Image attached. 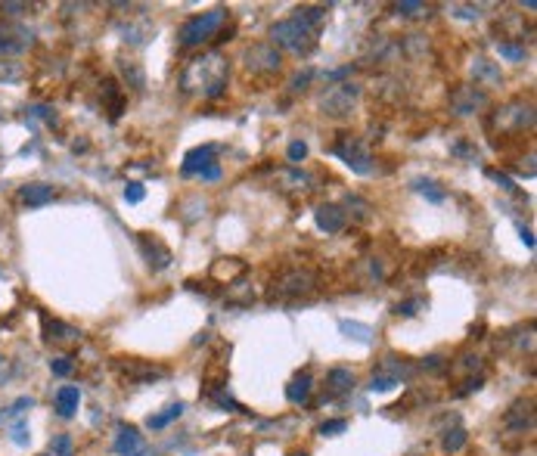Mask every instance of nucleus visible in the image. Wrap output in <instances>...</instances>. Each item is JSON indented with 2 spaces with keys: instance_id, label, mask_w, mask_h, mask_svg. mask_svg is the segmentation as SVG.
Masks as SVG:
<instances>
[{
  "instance_id": "obj_27",
  "label": "nucleus",
  "mask_w": 537,
  "mask_h": 456,
  "mask_svg": "<svg viewBox=\"0 0 537 456\" xmlns=\"http://www.w3.org/2000/svg\"><path fill=\"white\" fill-rule=\"evenodd\" d=\"M181 416H183V404H168L162 413L150 416V419H146V426H150V428H165V426H171L174 419H181Z\"/></svg>"
},
{
  "instance_id": "obj_6",
  "label": "nucleus",
  "mask_w": 537,
  "mask_h": 456,
  "mask_svg": "<svg viewBox=\"0 0 537 456\" xmlns=\"http://www.w3.org/2000/svg\"><path fill=\"white\" fill-rule=\"evenodd\" d=\"M332 152L339 155L342 162L348 164V168L354 171V174H373V155H370V149L363 146V140L361 137H354V133H342V137L336 140V146H332Z\"/></svg>"
},
{
  "instance_id": "obj_13",
  "label": "nucleus",
  "mask_w": 537,
  "mask_h": 456,
  "mask_svg": "<svg viewBox=\"0 0 537 456\" xmlns=\"http://www.w3.org/2000/svg\"><path fill=\"white\" fill-rule=\"evenodd\" d=\"M215 155H217V146H215V143H205V146L190 149V152H186V159H183V174H199L202 168L215 164Z\"/></svg>"
},
{
  "instance_id": "obj_5",
  "label": "nucleus",
  "mask_w": 537,
  "mask_h": 456,
  "mask_svg": "<svg viewBox=\"0 0 537 456\" xmlns=\"http://www.w3.org/2000/svg\"><path fill=\"white\" fill-rule=\"evenodd\" d=\"M357 103H361V84H354V81L330 84V88L320 93V112L326 118H348Z\"/></svg>"
},
{
  "instance_id": "obj_15",
  "label": "nucleus",
  "mask_w": 537,
  "mask_h": 456,
  "mask_svg": "<svg viewBox=\"0 0 537 456\" xmlns=\"http://www.w3.org/2000/svg\"><path fill=\"white\" fill-rule=\"evenodd\" d=\"M19 196H22V202H25L28 208H41V205H47V202L56 199V190H53L50 184H25L19 190Z\"/></svg>"
},
{
  "instance_id": "obj_21",
  "label": "nucleus",
  "mask_w": 537,
  "mask_h": 456,
  "mask_svg": "<svg viewBox=\"0 0 537 456\" xmlns=\"http://www.w3.org/2000/svg\"><path fill=\"white\" fill-rule=\"evenodd\" d=\"M121 373L128 376L131 382H152V379H165L168 369H162V366H146V364H128V366H121Z\"/></svg>"
},
{
  "instance_id": "obj_18",
  "label": "nucleus",
  "mask_w": 537,
  "mask_h": 456,
  "mask_svg": "<svg viewBox=\"0 0 537 456\" xmlns=\"http://www.w3.org/2000/svg\"><path fill=\"white\" fill-rule=\"evenodd\" d=\"M119 75H121V81L128 84L131 90H143L146 88V72H143V66L134 59H119Z\"/></svg>"
},
{
  "instance_id": "obj_39",
  "label": "nucleus",
  "mask_w": 537,
  "mask_h": 456,
  "mask_svg": "<svg viewBox=\"0 0 537 456\" xmlns=\"http://www.w3.org/2000/svg\"><path fill=\"white\" fill-rule=\"evenodd\" d=\"M252 298H255V295H248V292H246V282L239 280V282H233V292L227 295V301H230V304H252Z\"/></svg>"
},
{
  "instance_id": "obj_54",
  "label": "nucleus",
  "mask_w": 537,
  "mask_h": 456,
  "mask_svg": "<svg viewBox=\"0 0 537 456\" xmlns=\"http://www.w3.org/2000/svg\"><path fill=\"white\" fill-rule=\"evenodd\" d=\"M519 233H522V242H525V246H528V248H534V236H531V230H525V227H522Z\"/></svg>"
},
{
  "instance_id": "obj_11",
  "label": "nucleus",
  "mask_w": 537,
  "mask_h": 456,
  "mask_svg": "<svg viewBox=\"0 0 537 456\" xmlns=\"http://www.w3.org/2000/svg\"><path fill=\"white\" fill-rule=\"evenodd\" d=\"M314 221H317V227H320L323 233H342L345 230V208H339V205H320L314 211Z\"/></svg>"
},
{
  "instance_id": "obj_53",
  "label": "nucleus",
  "mask_w": 537,
  "mask_h": 456,
  "mask_svg": "<svg viewBox=\"0 0 537 456\" xmlns=\"http://www.w3.org/2000/svg\"><path fill=\"white\" fill-rule=\"evenodd\" d=\"M426 369H441L445 364H441V357H426V364H423Z\"/></svg>"
},
{
  "instance_id": "obj_8",
  "label": "nucleus",
  "mask_w": 537,
  "mask_h": 456,
  "mask_svg": "<svg viewBox=\"0 0 537 456\" xmlns=\"http://www.w3.org/2000/svg\"><path fill=\"white\" fill-rule=\"evenodd\" d=\"M488 103H491L488 90L476 88V84H460V88L450 90V112L454 115H476Z\"/></svg>"
},
{
  "instance_id": "obj_44",
  "label": "nucleus",
  "mask_w": 537,
  "mask_h": 456,
  "mask_svg": "<svg viewBox=\"0 0 537 456\" xmlns=\"http://www.w3.org/2000/svg\"><path fill=\"white\" fill-rule=\"evenodd\" d=\"M348 428V422L345 419H330V422H323V426H320V435H342V431H345Z\"/></svg>"
},
{
  "instance_id": "obj_17",
  "label": "nucleus",
  "mask_w": 537,
  "mask_h": 456,
  "mask_svg": "<svg viewBox=\"0 0 537 456\" xmlns=\"http://www.w3.org/2000/svg\"><path fill=\"white\" fill-rule=\"evenodd\" d=\"M78 404H81V388H78V385H62L56 391V413L62 419H72Z\"/></svg>"
},
{
  "instance_id": "obj_50",
  "label": "nucleus",
  "mask_w": 537,
  "mask_h": 456,
  "mask_svg": "<svg viewBox=\"0 0 537 456\" xmlns=\"http://www.w3.org/2000/svg\"><path fill=\"white\" fill-rule=\"evenodd\" d=\"M199 177H202V180H217V177H221V168H217V162L208 164V168H202Z\"/></svg>"
},
{
  "instance_id": "obj_43",
  "label": "nucleus",
  "mask_w": 537,
  "mask_h": 456,
  "mask_svg": "<svg viewBox=\"0 0 537 456\" xmlns=\"http://www.w3.org/2000/svg\"><path fill=\"white\" fill-rule=\"evenodd\" d=\"M143 196H146L143 184H128V186H124V202H131V205H137V202H143Z\"/></svg>"
},
{
  "instance_id": "obj_4",
  "label": "nucleus",
  "mask_w": 537,
  "mask_h": 456,
  "mask_svg": "<svg viewBox=\"0 0 537 456\" xmlns=\"http://www.w3.org/2000/svg\"><path fill=\"white\" fill-rule=\"evenodd\" d=\"M224 22H227V10H224V6H215V10L186 19L181 25V31H177V41L183 47H202L217 35V28H221Z\"/></svg>"
},
{
  "instance_id": "obj_48",
  "label": "nucleus",
  "mask_w": 537,
  "mask_h": 456,
  "mask_svg": "<svg viewBox=\"0 0 537 456\" xmlns=\"http://www.w3.org/2000/svg\"><path fill=\"white\" fill-rule=\"evenodd\" d=\"M460 369H466V373H472V369H481V357H472V354H466V357L460 360Z\"/></svg>"
},
{
  "instance_id": "obj_35",
  "label": "nucleus",
  "mask_w": 537,
  "mask_h": 456,
  "mask_svg": "<svg viewBox=\"0 0 537 456\" xmlns=\"http://www.w3.org/2000/svg\"><path fill=\"white\" fill-rule=\"evenodd\" d=\"M398 379H394V376H388V373H376V376H373V379H370V385H367V388L370 391H392V388H398Z\"/></svg>"
},
{
  "instance_id": "obj_47",
  "label": "nucleus",
  "mask_w": 537,
  "mask_h": 456,
  "mask_svg": "<svg viewBox=\"0 0 537 456\" xmlns=\"http://www.w3.org/2000/svg\"><path fill=\"white\" fill-rule=\"evenodd\" d=\"M481 385H485V382H481V376H476V379H466V382H463V388L457 391V395H472V391H478Z\"/></svg>"
},
{
  "instance_id": "obj_28",
  "label": "nucleus",
  "mask_w": 537,
  "mask_h": 456,
  "mask_svg": "<svg viewBox=\"0 0 537 456\" xmlns=\"http://www.w3.org/2000/svg\"><path fill=\"white\" fill-rule=\"evenodd\" d=\"M379 373H388V376H394V379L401 382V379H410V376H414V366H410L404 357H385Z\"/></svg>"
},
{
  "instance_id": "obj_30",
  "label": "nucleus",
  "mask_w": 537,
  "mask_h": 456,
  "mask_svg": "<svg viewBox=\"0 0 537 456\" xmlns=\"http://www.w3.org/2000/svg\"><path fill=\"white\" fill-rule=\"evenodd\" d=\"M398 16H404V19H416V16H429V6L426 4H416V0H404V4H394L392 6Z\"/></svg>"
},
{
  "instance_id": "obj_14",
  "label": "nucleus",
  "mask_w": 537,
  "mask_h": 456,
  "mask_svg": "<svg viewBox=\"0 0 537 456\" xmlns=\"http://www.w3.org/2000/svg\"><path fill=\"white\" fill-rule=\"evenodd\" d=\"M531 400H519L512 404V410L507 413V428H516V431H531L534 428V410H531Z\"/></svg>"
},
{
  "instance_id": "obj_9",
  "label": "nucleus",
  "mask_w": 537,
  "mask_h": 456,
  "mask_svg": "<svg viewBox=\"0 0 537 456\" xmlns=\"http://www.w3.org/2000/svg\"><path fill=\"white\" fill-rule=\"evenodd\" d=\"M497 128L500 131H522V128H534V106L522 103V100H512L503 109H497Z\"/></svg>"
},
{
  "instance_id": "obj_3",
  "label": "nucleus",
  "mask_w": 537,
  "mask_h": 456,
  "mask_svg": "<svg viewBox=\"0 0 537 456\" xmlns=\"http://www.w3.org/2000/svg\"><path fill=\"white\" fill-rule=\"evenodd\" d=\"M317 282H320V277H317L314 270H308V267H292V270H283L274 282H270L267 298L270 301H298V298H308V295L317 292Z\"/></svg>"
},
{
  "instance_id": "obj_22",
  "label": "nucleus",
  "mask_w": 537,
  "mask_h": 456,
  "mask_svg": "<svg viewBox=\"0 0 537 456\" xmlns=\"http://www.w3.org/2000/svg\"><path fill=\"white\" fill-rule=\"evenodd\" d=\"M472 75H476V81H481V84H500L503 81L500 68H497L491 59H485V56L472 59Z\"/></svg>"
},
{
  "instance_id": "obj_29",
  "label": "nucleus",
  "mask_w": 537,
  "mask_h": 456,
  "mask_svg": "<svg viewBox=\"0 0 537 456\" xmlns=\"http://www.w3.org/2000/svg\"><path fill=\"white\" fill-rule=\"evenodd\" d=\"M295 19H301L305 25L317 28L326 19V6H298V10H295Z\"/></svg>"
},
{
  "instance_id": "obj_2",
  "label": "nucleus",
  "mask_w": 537,
  "mask_h": 456,
  "mask_svg": "<svg viewBox=\"0 0 537 456\" xmlns=\"http://www.w3.org/2000/svg\"><path fill=\"white\" fill-rule=\"evenodd\" d=\"M270 44L277 50H289L295 56H308L310 50L317 47V28L305 25L301 19H283V22H274L270 28Z\"/></svg>"
},
{
  "instance_id": "obj_38",
  "label": "nucleus",
  "mask_w": 537,
  "mask_h": 456,
  "mask_svg": "<svg viewBox=\"0 0 537 456\" xmlns=\"http://www.w3.org/2000/svg\"><path fill=\"white\" fill-rule=\"evenodd\" d=\"M450 13H454L457 19H481V6H472V4H454Z\"/></svg>"
},
{
  "instance_id": "obj_7",
  "label": "nucleus",
  "mask_w": 537,
  "mask_h": 456,
  "mask_svg": "<svg viewBox=\"0 0 537 456\" xmlns=\"http://www.w3.org/2000/svg\"><path fill=\"white\" fill-rule=\"evenodd\" d=\"M243 62H246V72L267 78L283 68V53H279L274 44H252V47H246Z\"/></svg>"
},
{
  "instance_id": "obj_40",
  "label": "nucleus",
  "mask_w": 537,
  "mask_h": 456,
  "mask_svg": "<svg viewBox=\"0 0 537 456\" xmlns=\"http://www.w3.org/2000/svg\"><path fill=\"white\" fill-rule=\"evenodd\" d=\"M286 155H289V162H292V164L305 162V159H308V143H301V140H292L289 149H286Z\"/></svg>"
},
{
  "instance_id": "obj_32",
  "label": "nucleus",
  "mask_w": 537,
  "mask_h": 456,
  "mask_svg": "<svg viewBox=\"0 0 537 456\" xmlns=\"http://www.w3.org/2000/svg\"><path fill=\"white\" fill-rule=\"evenodd\" d=\"M47 456H75L72 438H68V435H56L50 441V453H47Z\"/></svg>"
},
{
  "instance_id": "obj_24",
  "label": "nucleus",
  "mask_w": 537,
  "mask_h": 456,
  "mask_svg": "<svg viewBox=\"0 0 537 456\" xmlns=\"http://www.w3.org/2000/svg\"><path fill=\"white\" fill-rule=\"evenodd\" d=\"M339 332L345 335V339H354V342H363V344L373 342V329L367 323H357V320H342Z\"/></svg>"
},
{
  "instance_id": "obj_42",
  "label": "nucleus",
  "mask_w": 537,
  "mask_h": 456,
  "mask_svg": "<svg viewBox=\"0 0 537 456\" xmlns=\"http://www.w3.org/2000/svg\"><path fill=\"white\" fill-rule=\"evenodd\" d=\"M31 41H13L10 35H0V53H22Z\"/></svg>"
},
{
  "instance_id": "obj_36",
  "label": "nucleus",
  "mask_w": 537,
  "mask_h": 456,
  "mask_svg": "<svg viewBox=\"0 0 537 456\" xmlns=\"http://www.w3.org/2000/svg\"><path fill=\"white\" fill-rule=\"evenodd\" d=\"M103 93H106V100H109V109H112V118H119L121 115V97H119V88H115V81H106L103 84Z\"/></svg>"
},
{
  "instance_id": "obj_12",
  "label": "nucleus",
  "mask_w": 537,
  "mask_h": 456,
  "mask_svg": "<svg viewBox=\"0 0 537 456\" xmlns=\"http://www.w3.org/2000/svg\"><path fill=\"white\" fill-rule=\"evenodd\" d=\"M143 447V435L134 426H119V435H115V453L119 456H137Z\"/></svg>"
},
{
  "instance_id": "obj_41",
  "label": "nucleus",
  "mask_w": 537,
  "mask_h": 456,
  "mask_svg": "<svg viewBox=\"0 0 537 456\" xmlns=\"http://www.w3.org/2000/svg\"><path fill=\"white\" fill-rule=\"evenodd\" d=\"M50 369H53V376H68L75 369V360L72 357H53L50 360Z\"/></svg>"
},
{
  "instance_id": "obj_31",
  "label": "nucleus",
  "mask_w": 537,
  "mask_h": 456,
  "mask_svg": "<svg viewBox=\"0 0 537 456\" xmlns=\"http://www.w3.org/2000/svg\"><path fill=\"white\" fill-rule=\"evenodd\" d=\"M497 56H503V59H509V62H525V47H519V44H509V41H500L497 44Z\"/></svg>"
},
{
  "instance_id": "obj_1",
  "label": "nucleus",
  "mask_w": 537,
  "mask_h": 456,
  "mask_svg": "<svg viewBox=\"0 0 537 456\" xmlns=\"http://www.w3.org/2000/svg\"><path fill=\"white\" fill-rule=\"evenodd\" d=\"M227 78H230V62L221 53H202L193 56L181 72V90L190 97H205V100H217L227 90Z\"/></svg>"
},
{
  "instance_id": "obj_23",
  "label": "nucleus",
  "mask_w": 537,
  "mask_h": 456,
  "mask_svg": "<svg viewBox=\"0 0 537 456\" xmlns=\"http://www.w3.org/2000/svg\"><path fill=\"white\" fill-rule=\"evenodd\" d=\"M279 184H286V190H295V193H308L310 190V174L298 168H286L279 171Z\"/></svg>"
},
{
  "instance_id": "obj_33",
  "label": "nucleus",
  "mask_w": 537,
  "mask_h": 456,
  "mask_svg": "<svg viewBox=\"0 0 537 456\" xmlns=\"http://www.w3.org/2000/svg\"><path fill=\"white\" fill-rule=\"evenodd\" d=\"M419 311H426V298H410V301L394 304V313H398V317H416Z\"/></svg>"
},
{
  "instance_id": "obj_20",
  "label": "nucleus",
  "mask_w": 537,
  "mask_h": 456,
  "mask_svg": "<svg viewBox=\"0 0 537 456\" xmlns=\"http://www.w3.org/2000/svg\"><path fill=\"white\" fill-rule=\"evenodd\" d=\"M326 388H330V395H345V391L354 388V373L345 366H336L330 369V376H326Z\"/></svg>"
},
{
  "instance_id": "obj_34",
  "label": "nucleus",
  "mask_w": 537,
  "mask_h": 456,
  "mask_svg": "<svg viewBox=\"0 0 537 456\" xmlns=\"http://www.w3.org/2000/svg\"><path fill=\"white\" fill-rule=\"evenodd\" d=\"M31 407H35V400H31V397H19L13 407L0 410V419H4V422H10V419H16V416H22L25 410H31Z\"/></svg>"
},
{
  "instance_id": "obj_46",
  "label": "nucleus",
  "mask_w": 537,
  "mask_h": 456,
  "mask_svg": "<svg viewBox=\"0 0 537 456\" xmlns=\"http://www.w3.org/2000/svg\"><path fill=\"white\" fill-rule=\"evenodd\" d=\"M0 13H6V16H22V13H28V4H0Z\"/></svg>"
},
{
  "instance_id": "obj_51",
  "label": "nucleus",
  "mask_w": 537,
  "mask_h": 456,
  "mask_svg": "<svg viewBox=\"0 0 537 456\" xmlns=\"http://www.w3.org/2000/svg\"><path fill=\"white\" fill-rule=\"evenodd\" d=\"M13 441L16 444H25L28 441V438H25V422H16V426H13Z\"/></svg>"
},
{
  "instance_id": "obj_10",
  "label": "nucleus",
  "mask_w": 537,
  "mask_h": 456,
  "mask_svg": "<svg viewBox=\"0 0 537 456\" xmlns=\"http://www.w3.org/2000/svg\"><path fill=\"white\" fill-rule=\"evenodd\" d=\"M140 251H143V258L150 261L152 270H165V267L171 264V248L162 246L155 236H146L140 233Z\"/></svg>"
},
{
  "instance_id": "obj_19",
  "label": "nucleus",
  "mask_w": 537,
  "mask_h": 456,
  "mask_svg": "<svg viewBox=\"0 0 537 456\" xmlns=\"http://www.w3.org/2000/svg\"><path fill=\"white\" fill-rule=\"evenodd\" d=\"M152 22L150 19H137V22H128V25L121 28V35H124V41H128L131 47H143L146 41L152 37Z\"/></svg>"
},
{
  "instance_id": "obj_49",
  "label": "nucleus",
  "mask_w": 537,
  "mask_h": 456,
  "mask_svg": "<svg viewBox=\"0 0 537 456\" xmlns=\"http://www.w3.org/2000/svg\"><path fill=\"white\" fill-rule=\"evenodd\" d=\"M310 78H314V72H310V68H308L305 75H295V78H292V90H305V84L310 81Z\"/></svg>"
},
{
  "instance_id": "obj_37",
  "label": "nucleus",
  "mask_w": 537,
  "mask_h": 456,
  "mask_svg": "<svg viewBox=\"0 0 537 456\" xmlns=\"http://www.w3.org/2000/svg\"><path fill=\"white\" fill-rule=\"evenodd\" d=\"M414 190H416V193H423V196H429L432 202H441V199H445V193L438 190V184H435V180H416Z\"/></svg>"
},
{
  "instance_id": "obj_52",
  "label": "nucleus",
  "mask_w": 537,
  "mask_h": 456,
  "mask_svg": "<svg viewBox=\"0 0 537 456\" xmlns=\"http://www.w3.org/2000/svg\"><path fill=\"white\" fill-rule=\"evenodd\" d=\"M488 174H491V177L497 180V184L503 186V190H512V180H509L507 174H503V171H488Z\"/></svg>"
},
{
  "instance_id": "obj_45",
  "label": "nucleus",
  "mask_w": 537,
  "mask_h": 456,
  "mask_svg": "<svg viewBox=\"0 0 537 456\" xmlns=\"http://www.w3.org/2000/svg\"><path fill=\"white\" fill-rule=\"evenodd\" d=\"M28 115H31V118H44V121H50V124L56 121V112H53L50 106H31Z\"/></svg>"
},
{
  "instance_id": "obj_16",
  "label": "nucleus",
  "mask_w": 537,
  "mask_h": 456,
  "mask_svg": "<svg viewBox=\"0 0 537 456\" xmlns=\"http://www.w3.org/2000/svg\"><path fill=\"white\" fill-rule=\"evenodd\" d=\"M310 391H314V379H310V373L292 376V382L286 385V397H289V404H298V407H305L310 400Z\"/></svg>"
},
{
  "instance_id": "obj_26",
  "label": "nucleus",
  "mask_w": 537,
  "mask_h": 456,
  "mask_svg": "<svg viewBox=\"0 0 537 456\" xmlns=\"http://www.w3.org/2000/svg\"><path fill=\"white\" fill-rule=\"evenodd\" d=\"M466 441H469V435H466V428L463 426H454V428H447L445 435H441V450L445 453H460Z\"/></svg>"
},
{
  "instance_id": "obj_25",
  "label": "nucleus",
  "mask_w": 537,
  "mask_h": 456,
  "mask_svg": "<svg viewBox=\"0 0 537 456\" xmlns=\"http://www.w3.org/2000/svg\"><path fill=\"white\" fill-rule=\"evenodd\" d=\"M47 339L50 342H78L81 332L68 323H59V320H47Z\"/></svg>"
}]
</instances>
